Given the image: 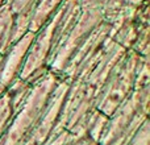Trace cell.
I'll list each match as a JSON object with an SVG mask.
<instances>
[{
    "mask_svg": "<svg viewBox=\"0 0 150 145\" xmlns=\"http://www.w3.org/2000/svg\"><path fill=\"white\" fill-rule=\"evenodd\" d=\"M125 52L127 50L124 48L112 41L108 52L96 68L86 78L70 83L59 131L66 129L74 132L84 125L88 117L96 111L99 99L108 82L109 75Z\"/></svg>",
    "mask_w": 150,
    "mask_h": 145,
    "instance_id": "cell-1",
    "label": "cell"
},
{
    "mask_svg": "<svg viewBox=\"0 0 150 145\" xmlns=\"http://www.w3.org/2000/svg\"><path fill=\"white\" fill-rule=\"evenodd\" d=\"M80 11L79 0H65L52 20L34 33L20 75L21 80L33 83L37 78L50 70L66 33L78 18Z\"/></svg>",
    "mask_w": 150,
    "mask_h": 145,
    "instance_id": "cell-2",
    "label": "cell"
},
{
    "mask_svg": "<svg viewBox=\"0 0 150 145\" xmlns=\"http://www.w3.org/2000/svg\"><path fill=\"white\" fill-rule=\"evenodd\" d=\"M61 79V75L49 70L30 83V87L16 109L7 132L0 140V145H24L40 122Z\"/></svg>",
    "mask_w": 150,
    "mask_h": 145,
    "instance_id": "cell-3",
    "label": "cell"
},
{
    "mask_svg": "<svg viewBox=\"0 0 150 145\" xmlns=\"http://www.w3.org/2000/svg\"><path fill=\"white\" fill-rule=\"evenodd\" d=\"M150 86L134 90L107 119L99 145H127L149 119Z\"/></svg>",
    "mask_w": 150,
    "mask_h": 145,
    "instance_id": "cell-4",
    "label": "cell"
},
{
    "mask_svg": "<svg viewBox=\"0 0 150 145\" xmlns=\"http://www.w3.org/2000/svg\"><path fill=\"white\" fill-rule=\"evenodd\" d=\"M140 57L132 49L127 50L109 75L96 109L105 116L112 115L136 90V74Z\"/></svg>",
    "mask_w": 150,
    "mask_h": 145,
    "instance_id": "cell-5",
    "label": "cell"
},
{
    "mask_svg": "<svg viewBox=\"0 0 150 145\" xmlns=\"http://www.w3.org/2000/svg\"><path fill=\"white\" fill-rule=\"evenodd\" d=\"M104 21L101 9H82L75 23L67 31L54 60L50 70L62 77V72L73 57L87 44L90 37L99 25Z\"/></svg>",
    "mask_w": 150,
    "mask_h": 145,
    "instance_id": "cell-6",
    "label": "cell"
},
{
    "mask_svg": "<svg viewBox=\"0 0 150 145\" xmlns=\"http://www.w3.org/2000/svg\"><path fill=\"white\" fill-rule=\"evenodd\" d=\"M112 44V24L103 21L87 44L73 57L62 72V78L74 82L86 78L96 68Z\"/></svg>",
    "mask_w": 150,
    "mask_h": 145,
    "instance_id": "cell-7",
    "label": "cell"
},
{
    "mask_svg": "<svg viewBox=\"0 0 150 145\" xmlns=\"http://www.w3.org/2000/svg\"><path fill=\"white\" fill-rule=\"evenodd\" d=\"M37 0H4L0 4V54L29 32Z\"/></svg>",
    "mask_w": 150,
    "mask_h": 145,
    "instance_id": "cell-8",
    "label": "cell"
},
{
    "mask_svg": "<svg viewBox=\"0 0 150 145\" xmlns=\"http://www.w3.org/2000/svg\"><path fill=\"white\" fill-rule=\"evenodd\" d=\"M70 80L65 78L61 79L40 122L28 136L24 145H45L52 139L53 135H55L59 131L66 99H67V94L70 90Z\"/></svg>",
    "mask_w": 150,
    "mask_h": 145,
    "instance_id": "cell-9",
    "label": "cell"
},
{
    "mask_svg": "<svg viewBox=\"0 0 150 145\" xmlns=\"http://www.w3.org/2000/svg\"><path fill=\"white\" fill-rule=\"evenodd\" d=\"M34 33H28L9 48L0 60V98L20 79L25 57Z\"/></svg>",
    "mask_w": 150,
    "mask_h": 145,
    "instance_id": "cell-10",
    "label": "cell"
},
{
    "mask_svg": "<svg viewBox=\"0 0 150 145\" xmlns=\"http://www.w3.org/2000/svg\"><path fill=\"white\" fill-rule=\"evenodd\" d=\"M30 83L18 79L4 95L0 98V140L7 132L11 122L18 108L21 100L24 99L25 94L28 92Z\"/></svg>",
    "mask_w": 150,
    "mask_h": 145,
    "instance_id": "cell-11",
    "label": "cell"
},
{
    "mask_svg": "<svg viewBox=\"0 0 150 145\" xmlns=\"http://www.w3.org/2000/svg\"><path fill=\"white\" fill-rule=\"evenodd\" d=\"M108 116L96 109L82 128L70 132L66 145H99Z\"/></svg>",
    "mask_w": 150,
    "mask_h": 145,
    "instance_id": "cell-12",
    "label": "cell"
},
{
    "mask_svg": "<svg viewBox=\"0 0 150 145\" xmlns=\"http://www.w3.org/2000/svg\"><path fill=\"white\" fill-rule=\"evenodd\" d=\"M132 50L138 55H150V13L149 1L144 3L138 9V29Z\"/></svg>",
    "mask_w": 150,
    "mask_h": 145,
    "instance_id": "cell-13",
    "label": "cell"
},
{
    "mask_svg": "<svg viewBox=\"0 0 150 145\" xmlns=\"http://www.w3.org/2000/svg\"><path fill=\"white\" fill-rule=\"evenodd\" d=\"M63 1L65 0H37L32 15L29 32L37 33L47 21L52 20V17L58 12Z\"/></svg>",
    "mask_w": 150,
    "mask_h": 145,
    "instance_id": "cell-14",
    "label": "cell"
},
{
    "mask_svg": "<svg viewBox=\"0 0 150 145\" xmlns=\"http://www.w3.org/2000/svg\"><path fill=\"white\" fill-rule=\"evenodd\" d=\"M150 86V55H141L136 74V90H141Z\"/></svg>",
    "mask_w": 150,
    "mask_h": 145,
    "instance_id": "cell-15",
    "label": "cell"
},
{
    "mask_svg": "<svg viewBox=\"0 0 150 145\" xmlns=\"http://www.w3.org/2000/svg\"><path fill=\"white\" fill-rule=\"evenodd\" d=\"M127 145H150V122L149 119L141 125V128L136 132Z\"/></svg>",
    "mask_w": 150,
    "mask_h": 145,
    "instance_id": "cell-16",
    "label": "cell"
},
{
    "mask_svg": "<svg viewBox=\"0 0 150 145\" xmlns=\"http://www.w3.org/2000/svg\"><path fill=\"white\" fill-rule=\"evenodd\" d=\"M108 0H79L82 9H101L105 7Z\"/></svg>",
    "mask_w": 150,
    "mask_h": 145,
    "instance_id": "cell-17",
    "label": "cell"
},
{
    "mask_svg": "<svg viewBox=\"0 0 150 145\" xmlns=\"http://www.w3.org/2000/svg\"><path fill=\"white\" fill-rule=\"evenodd\" d=\"M146 1H149V0H128L125 8H140Z\"/></svg>",
    "mask_w": 150,
    "mask_h": 145,
    "instance_id": "cell-18",
    "label": "cell"
},
{
    "mask_svg": "<svg viewBox=\"0 0 150 145\" xmlns=\"http://www.w3.org/2000/svg\"><path fill=\"white\" fill-rule=\"evenodd\" d=\"M3 1H4V0H0V4H1V3H3Z\"/></svg>",
    "mask_w": 150,
    "mask_h": 145,
    "instance_id": "cell-19",
    "label": "cell"
},
{
    "mask_svg": "<svg viewBox=\"0 0 150 145\" xmlns=\"http://www.w3.org/2000/svg\"><path fill=\"white\" fill-rule=\"evenodd\" d=\"M1 57H3V55H1V54H0V60H1Z\"/></svg>",
    "mask_w": 150,
    "mask_h": 145,
    "instance_id": "cell-20",
    "label": "cell"
}]
</instances>
